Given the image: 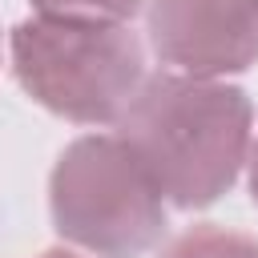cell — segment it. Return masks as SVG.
I'll list each match as a JSON object with an SVG mask.
<instances>
[{
  "label": "cell",
  "mask_w": 258,
  "mask_h": 258,
  "mask_svg": "<svg viewBox=\"0 0 258 258\" xmlns=\"http://www.w3.org/2000/svg\"><path fill=\"white\" fill-rule=\"evenodd\" d=\"M250 97L238 85L189 73H153L117 121L161 198L177 210L218 202L250 153Z\"/></svg>",
  "instance_id": "obj_1"
},
{
  "label": "cell",
  "mask_w": 258,
  "mask_h": 258,
  "mask_svg": "<svg viewBox=\"0 0 258 258\" xmlns=\"http://www.w3.org/2000/svg\"><path fill=\"white\" fill-rule=\"evenodd\" d=\"M8 48L20 89L81 125H117L145 81V48L125 20L36 12Z\"/></svg>",
  "instance_id": "obj_2"
},
{
  "label": "cell",
  "mask_w": 258,
  "mask_h": 258,
  "mask_svg": "<svg viewBox=\"0 0 258 258\" xmlns=\"http://www.w3.org/2000/svg\"><path fill=\"white\" fill-rule=\"evenodd\" d=\"M52 226L97 258H141L165 234V198L121 133L77 137L48 177Z\"/></svg>",
  "instance_id": "obj_3"
},
{
  "label": "cell",
  "mask_w": 258,
  "mask_h": 258,
  "mask_svg": "<svg viewBox=\"0 0 258 258\" xmlns=\"http://www.w3.org/2000/svg\"><path fill=\"white\" fill-rule=\"evenodd\" d=\"M149 44L161 64L214 77L258 60V0H145Z\"/></svg>",
  "instance_id": "obj_4"
},
{
  "label": "cell",
  "mask_w": 258,
  "mask_h": 258,
  "mask_svg": "<svg viewBox=\"0 0 258 258\" xmlns=\"http://www.w3.org/2000/svg\"><path fill=\"white\" fill-rule=\"evenodd\" d=\"M161 258H258V242L222 226H189L165 246Z\"/></svg>",
  "instance_id": "obj_5"
},
{
  "label": "cell",
  "mask_w": 258,
  "mask_h": 258,
  "mask_svg": "<svg viewBox=\"0 0 258 258\" xmlns=\"http://www.w3.org/2000/svg\"><path fill=\"white\" fill-rule=\"evenodd\" d=\"M48 16H93V20H133L145 0H28Z\"/></svg>",
  "instance_id": "obj_6"
},
{
  "label": "cell",
  "mask_w": 258,
  "mask_h": 258,
  "mask_svg": "<svg viewBox=\"0 0 258 258\" xmlns=\"http://www.w3.org/2000/svg\"><path fill=\"white\" fill-rule=\"evenodd\" d=\"M246 165H250V198H254V206H258V141H254V149H250Z\"/></svg>",
  "instance_id": "obj_7"
},
{
  "label": "cell",
  "mask_w": 258,
  "mask_h": 258,
  "mask_svg": "<svg viewBox=\"0 0 258 258\" xmlns=\"http://www.w3.org/2000/svg\"><path fill=\"white\" fill-rule=\"evenodd\" d=\"M40 258H77V254H69V250H44Z\"/></svg>",
  "instance_id": "obj_8"
}]
</instances>
